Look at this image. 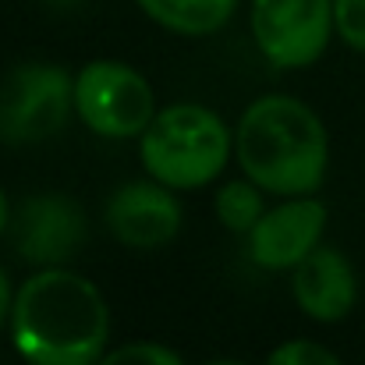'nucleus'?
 I'll return each instance as SVG.
<instances>
[{"label":"nucleus","instance_id":"1","mask_svg":"<svg viewBox=\"0 0 365 365\" xmlns=\"http://www.w3.org/2000/svg\"><path fill=\"white\" fill-rule=\"evenodd\" d=\"M7 330L25 365H96L107 355L110 309L89 277L43 266L21 280Z\"/></svg>","mask_w":365,"mask_h":365},{"label":"nucleus","instance_id":"2","mask_svg":"<svg viewBox=\"0 0 365 365\" xmlns=\"http://www.w3.org/2000/svg\"><path fill=\"white\" fill-rule=\"evenodd\" d=\"M235 156L245 178L269 195H316L330 167L327 124L298 96H259L238 118Z\"/></svg>","mask_w":365,"mask_h":365},{"label":"nucleus","instance_id":"3","mask_svg":"<svg viewBox=\"0 0 365 365\" xmlns=\"http://www.w3.org/2000/svg\"><path fill=\"white\" fill-rule=\"evenodd\" d=\"M235 135L202 103H170L138 135L142 170L174 192H195L217 181L231 160Z\"/></svg>","mask_w":365,"mask_h":365},{"label":"nucleus","instance_id":"4","mask_svg":"<svg viewBox=\"0 0 365 365\" xmlns=\"http://www.w3.org/2000/svg\"><path fill=\"white\" fill-rule=\"evenodd\" d=\"M75 110V75L61 64H18L0 86V142L36 145L64 131Z\"/></svg>","mask_w":365,"mask_h":365},{"label":"nucleus","instance_id":"5","mask_svg":"<svg viewBox=\"0 0 365 365\" xmlns=\"http://www.w3.org/2000/svg\"><path fill=\"white\" fill-rule=\"evenodd\" d=\"M75 114L100 138H138L156 118V93L124 61H89L75 75Z\"/></svg>","mask_w":365,"mask_h":365},{"label":"nucleus","instance_id":"6","mask_svg":"<svg viewBox=\"0 0 365 365\" xmlns=\"http://www.w3.org/2000/svg\"><path fill=\"white\" fill-rule=\"evenodd\" d=\"M248 29L255 50L273 68H309L316 64L334 29V0H252Z\"/></svg>","mask_w":365,"mask_h":365},{"label":"nucleus","instance_id":"7","mask_svg":"<svg viewBox=\"0 0 365 365\" xmlns=\"http://www.w3.org/2000/svg\"><path fill=\"white\" fill-rule=\"evenodd\" d=\"M89 220L86 210L61 192H39L29 195L11 213V242L21 262L32 269L43 266H64L86 242Z\"/></svg>","mask_w":365,"mask_h":365},{"label":"nucleus","instance_id":"8","mask_svg":"<svg viewBox=\"0 0 365 365\" xmlns=\"http://www.w3.org/2000/svg\"><path fill=\"white\" fill-rule=\"evenodd\" d=\"M181 202L178 192L160 185L156 178H142V181H128L121 188L110 192L107 206H103V224L107 231L128 248L149 252V248H163L178 238L181 231Z\"/></svg>","mask_w":365,"mask_h":365},{"label":"nucleus","instance_id":"9","mask_svg":"<svg viewBox=\"0 0 365 365\" xmlns=\"http://www.w3.org/2000/svg\"><path fill=\"white\" fill-rule=\"evenodd\" d=\"M327 206L316 195H294L266 210L245 235V252L262 269H294L316 245H323Z\"/></svg>","mask_w":365,"mask_h":365},{"label":"nucleus","instance_id":"10","mask_svg":"<svg viewBox=\"0 0 365 365\" xmlns=\"http://www.w3.org/2000/svg\"><path fill=\"white\" fill-rule=\"evenodd\" d=\"M291 294L298 309L316 323H337L355 309L359 280L348 255L334 245H316L291 269Z\"/></svg>","mask_w":365,"mask_h":365},{"label":"nucleus","instance_id":"11","mask_svg":"<svg viewBox=\"0 0 365 365\" xmlns=\"http://www.w3.org/2000/svg\"><path fill=\"white\" fill-rule=\"evenodd\" d=\"M135 4L149 21L178 36H213L238 11V0H135Z\"/></svg>","mask_w":365,"mask_h":365},{"label":"nucleus","instance_id":"12","mask_svg":"<svg viewBox=\"0 0 365 365\" xmlns=\"http://www.w3.org/2000/svg\"><path fill=\"white\" fill-rule=\"evenodd\" d=\"M213 210H217V220L224 231L231 235H248L259 217L266 213V202H262V188L248 178L238 181H224L217 188V199H213Z\"/></svg>","mask_w":365,"mask_h":365},{"label":"nucleus","instance_id":"13","mask_svg":"<svg viewBox=\"0 0 365 365\" xmlns=\"http://www.w3.org/2000/svg\"><path fill=\"white\" fill-rule=\"evenodd\" d=\"M96 365H185L181 355L156 341H131L121 348H110Z\"/></svg>","mask_w":365,"mask_h":365},{"label":"nucleus","instance_id":"14","mask_svg":"<svg viewBox=\"0 0 365 365\" xmlns=\"http://www.w3.org/2000/svg\"><path fill=\"white\" fill-rule=\"evenodd\" d=\"M266 365H344L330 348H323L319 341H305V337H298V341H284V344H277L273 351H269V359Z\"/></svg>","mask_w":365,"mask_h":365},{"label":"nucleus","instance_id":"15","mask_svg":"<svg viewBox=\"0 0 365 365\" xmlns=\"http://www.w3.org/2000/svg\"><path fill=\"white\" fill-rule=\"evenodd\" d=\"M334 29L355 53H365V0H334Z\"/></svg>","mask_w":365,"mask_h":365},{"label":"nucleus","instance_id":"16","mask_svg":"<svg viewBox=\"0 0 365 365\" xmlns=\"http://www.w3.org/2000/svg\"><path fill=\"white\" fill-rule=\"evenodd\" d=\"M14 287H11V277H7V269L0 266V330L11 323V309H14Z\"/></svg>","mask_w":365,"mask_h":365},{"label":"nucleus","instance_id":"17","mask_svg":"<svg viewBox=\"0 0 365 365\" xmlns=\"http://www.w3.org/2000/svg\"><path fill=\"white\" fill-rule=\"evenodd\" d=\"M11 227V206H7V195H4V188H0V235Z\"/></svg>","mask_w":365,"mask_h":365},{"label":"nucleus","instance_id":"18","mask_svg":"<svg viewBox=\"0 0 365 365\" xmlns=\"http://www.w3.org/2000/svg\"><path fill=\"white\" fill-rule=\"evenodd\" d=\"M210 365H245V362H235V359H217V362H210Z\"/></svg>","mask_w":365,"mask_h":365}]
</instances>
